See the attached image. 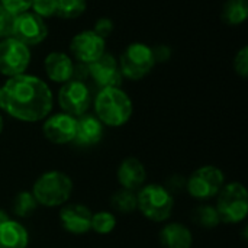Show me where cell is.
Returning a JSON list of instances; mask_svg holds the SVG:
<instances>
[{
  "label": "cell",
  "mask_w": 248,
  "mask_h": 248,
  "mask_svg": "<svg viewBox=\"0 0 248 248\" xmlns=\"http://www.w3.org/2000/svg\"><path fill=\"white\" fill-rule=\"evenodd\" d=\"M31 7L33 9V13L44 17L55 16L57 13V0H32Z\"/></svg>",
  "instance_id": "cell-26"
},
{
  "label": "cell",
  "mask_w": 248,
  "mask_h": 248,
  "mask_svg": "<svg viewBox=\"0 0 248 248\" xmlns=\"http://www.w3.org/2000/svg\"><path fill=\"white\" fill-rule=\"evenodd\" d=\"M31 62L29 48L9 36L0 39V73L6 77L23 74Z\"/></svg>",
  "instance_id": "cell-8"
},
{
  "label": "cell",
  "mask_w": 248,
  "mask_h": 248,
  "mask_svg": "<svg viewBox=\"0 0 248 248\" xmlns=\"http://www.w3.org/2000/svg\"><path fill=\"white\" fill-rule=\"evenodd\" d=\"M160 244L163 248H192L193 234L185 224L171 222L161 228Z\"/></svg>",
  "instance_id": "cell-18"
},
{
  "label": "cell",
  "mask_w": 248,
  "mask_h": 248,
  "mask_svg": "<svg viewBox=\"0 0 248 248\" xmlns=\"http://www.w3.org/2000/svg\"><path fill=\"white\" fill-rule=\"evenodd\" d=\"M137 209L153 222H164L174 209V196L163 185H145L137 193Z\"/></svg>",
  "instance_id": "cell-4"
},
{
  "label": "cell",
  "mask_w": 248,
  "mask_h": 248,
  "mask_svg": "<svg viewBox=\"0 0 248 248\" xmlns=\"http://www.w3.org/2000/svg\"><path fill=\"white\" fill-rule=\"evenodd\" d=\"M38 208V202L35 201L32 192L22 190L19 192L12 202V212L19 218H28L31 217Z\"/></svg>",
  "instance_id": "cell-23"
},
{
  "label": "cell",
  "mask_w": 248,
  "mask_h": 248,
  "mask_svg": "<svg viewBox=\"0 0 248 248\" xmlns=\"http://www.w3.org/2000/svg\"><path fill=\"white\" fill-rule=\"evenodd\" d=\"M171 195L173 193H177V192H182L183 189H186V177L180 176V174H174L171 177L167 179L166 182V186H164Z\"/></svg>",
  "instance_id": "cell-31"
},
{
  "label": "cell",
  "mask_w": 248,
  "mask_h": 248,
  "mask_svg": "<svg viewBox=\"0 0 248 248\" xmlns=\"http://www.w3.org/2000/svg\"><path fill=\"white\" fill-rule=\"evenodd\" d=\"M92 103L89 87L80 80H70L64 83L58 92V105L64 113L78 118L87 112Z\"/></svg>",
  "instance_id": "cell-9"
},
{
  "label": "cell",
  "mask_w": 248,
  "mask_h": 248,
  "mask_svg": "<svg viewBox=\"0 0 248 248\" xmlns=\"http://www.w3.org/2000/svg\"><path fill=\"white\" fill-rule=\"evenodd\" d=\"M89 76L100 87H119L122 84V73L115 57L109 52H105L99 60L87 65Z\"/></svg>",
  "instance_id": "cell-13"
},
{
  "label": "cell",
  "mask_w": 248,
  "mask_h": 248,
  "mask_svg": "<svg viewBox=\"0 0 248 248\" xmlns=\"http://www.w3.org/2000/svg\"><path fill=\"white\" fill-rule=\"evenodd\" d=\"M116 227V217L109 211H99L96 214H92V222H90V231H94L96 234L106 235L110 234Z\"/></svg>",
  "instance_id": "cell-24"
},
{
  "label": "cell",
  "mask_w": 248,
  "mask_h": 248,
  "mask_svg": "<svg viewBox=\"0 0 248 248\" xmlns=\"http://www.w3.org/2000/svg\"><path fill=\"white\" fill-rule=\"evenodd\" d=\"M0 4L12 15L17 16L31 9L32 0H0Z\"/></svg>",
  "instance_id": "cell-28"
},
{
  "label": "cell",
  "mask_w": 248,
  "mask_h": 248,
  "mask_svg": "<svg viewBox=\"0 0 248 248\" xmlns=\"http://www.w3.org/2000/svg\"><path fill=\"white\" fill-rule=\"evenodd\" d=\"M110 205L119 214H131L137 211V193L128 189H119L112 195Z\"/></svg>",
  "instance_id": "cell-22"
},
{
  "label": "cell",
  "mask_w": 248,
  "mask_h": 248,
  "mask_svg": "<svg viewBox=\"0 0 248 248\" xmlns=\"http://www.w3.org/2000/svg\"><path fill=\"white\" fill-rule=\"evenodd\" d=\"M13 22H15V15H12L10 12H7L0 4V39L9 38L12 35Z\"/></svg>",
  "instance_id": "cell-27"
},
{
  "label": "cell",
  "mask_w": 248,
  "mask_h": 248,
  "mask_svg": "<svg viewBox=\"0 0 248 248\" xmlns=\"http://www.w3.org/2000/svg\"><path fill=\"white\" fill-rule=\"evenodd\" d=\"M225 185V174L217 166H202L186 179L187 193L198 201L215 198Z\"/></svg>",
  "instance_id": "cell-6"
},
{
  "label": "cell",
  "mask_w": 248,
  "mask_h": 248,
  "mask_svg": "<svg viewBox=\"0 0 248 248\" xmlns=\"http://www.w3.org/2000/svg\"><path fill=\"white\" fill-rule=\"evenodd\" d=\"M105 48V39L93 31H83L77 33L70 44V51L74 58L86 65L99 60L106 52Z\"/></svg>",
  "instance_id": "cell-11"
},
{
  "label": "cell",
  "mask_w": 248,
  "mask_h": 248,
  "mask_svg": "<svg viewBox=\"0 0 248 248\" xmlns=\"http://www.w3.org/2000/svg\"><path fill=\"white\" fill-rule=\"evenodd\" d=\"M0 97H1V87H0Z\"/></svg>",
  "instance_id": "cell-35"
},
{
  "label": "cell",
  "mask_w": 248,
  "mask_h": 248,
  "mask_svg": "<svg viewBox=\"0 0 248 248\" xmlns=\"http://www.w3.org/2000/svg\"><path fill=\"white\" fill-rule=\"evenodd\" d=\"M12 38L17 39L19 42L29 45H38L48 36V28L41 16L33 12H23L15 16Z\"/></svg>",
  "instance_id": "cell-10"
},
{
  "label": "cell",
  "mask_w": 248,
  "mask_h": 248,
  "mask_svg": "<svg viewBox=\"0 0 248 248\" xmlns=\"http://www.w3.org/2000/svg\"><path fill=\"white\" fill-rule=\"evenodd\" d=\"M248 17L247 0H227L222 6L221 19L231 26H237L246 22Z\"/></svg>",
  "instance_id": "cell-20"
},
{
  "label": "cell",
  "mask_w": 248,
  "mask_h": 248,
  "mask_svg": "<svg viewBox=\"0 0 248 248\" xmlns=\"http://www.w3.org/2000/svg\"><path fill=\"white\" fill-rule=\"evenodd\" d=\"M54 105L48 84L31 74L9 77L1 87L0 108L20 122H39L45 119Z\"/></svg>",
  "instance_id": "cell-1"
},
{
  "label": "cell",
  "mask_w": 248,
  "mask_h": 248,
  "mask_svg": "<svg viewBox=\"0 0 248 248\" xmlns=\"http://www.w3.org/2000/svg\"><path fill=\"white\" fill-rule=\"evenodd\" d=\"M92 31L96 32L100 38H103L106 41V38L110 36L113 32V22L108 17H100L99 20H96L94 28Z\"/></svg>",
  "instance_id": "cell-30"
},
{
  "label": "cell",
  "mask_w": 248,
  "mask_h": 248,
  "mask_svg": "<svg viewBox=\"0 0 248 248\" xmlns=\"http://www.w3.org/2000/svg\"><path fill=\"white\" fill-rule=\"evenodd\" d=\"M154 64L155 60L151 46L142 42H132L121 55L119 70L122 77L129 80H141L153 70Z\"/></svg>",
  "instance_id": "cell-7"
},
{
  "label": "cell",
  "mask_w": 248,
  "mask_h": 248,
  "mask_svg": "<svg viewBox=\"0 0 248 248\" xmlns=\"http://www.w3.org/2000/svg\"><path fill=\"white\" fill-rule=\"evenodd\" d=\"M76 124L77 118L64 112L55 113L52 116L45 118L42 132L44 137L55 145L70 144L74 141L76 137Z\"/></svg>",
  "instance_id": "cell-12"
},
{
  "label": "cell",
  "mask_w": 248,
  "mask_h": 248,
  "mask_svg": "<svg viewBox=\"0 0 248 248\" xmlns=\"http://www.w3.org/2000/svg\"><path fill=\"white\" fill-rule=\"evenodd\" d=\"M44 68L49 80L54 83H67L73 80L74 74V62L64 52H51L46 55L44 61Z\"/></svg>",
  "instance_id": "cell-17"
},
{
  "label": "cell",
  "mask_w": 248,
  "mask_h": 248,
  "mask_svg": "<svg viewBox=\"0 0 248 248\" xmlns=\"http://www.w3.org/2000/svg\"><path fill=\"white\" fill-rule=\"evenodd\" d=\"M3 128H4V122H3V118H1V115H0V135H1V132H3Z\"/></svg>",
  "instance_id": "cell-34"
},
{
  "label": "cell",
  "mask_w": 248,
  "mask_h": 248,
  "mask_svg": "<svg viewBox=\"0 0 248 248\" xmlns=\"http://www.w3.org/2000/svg\"><path fill=\"white\" fill-rule=\"evenodd\" d=\"M153 49V55H154V60L155 62H161V61H166L170 58V48L167 45H157Z\"/></svg>",
  "instance_id": "cell-32"
},
{
  "label": "cell",
  "mask_w": 248,
  "mask_h": 248,
  "mask_svg": "<svg viewBox=\"0 0 248 248\" xmlns=\"http://www.w3.org/2000/svg\"><path fill=\"white\" fill-rule=\"evenodd\" d=\"M103 138V124L93 115H81L77 118L74 142L80 147H93Z\"/></svg>",
  "instance_id": "cell-16"
},
{
  "label": "cell",
  "mask_w": 248,
  "mask_h": 248,
  "mask_svg": "<svg viewBox=\"0 0 248 248\" xmlns=\"http://www.w3.org/2000/svg\"><path fill=\"white\" fill-rule=\"evenodd\" d=\"M92 211L81 203H65L60 211L61 227L74 235H83L90 231Z\"/></svg>",
  "instance_id": "cell-14"
},
{
  "label": "cell",
  "mask_w": 248,
  "mask_h": 248,
  "mask_svg": "<svg viewBox=\"0 0 248 248\" xmlns=\"http://www.w3.org/2000/svg\"><path fill=\"white\" fill-rule=\"evenodd\" d=\"M192 221L198 227H202L205 230H214L221 224L219 214L212 205H199L198 208H195V211L192 212Z\"/></svg>",
  "instance_id": "cell-21"
},
{
  "label": "cell",
  "mask_w": 248,
  "mask_h": 248,
  "mask_svg": "<svg viewBox=\"0 0 248 248\" xmlns=\"http://www.w3.org/2000/svg\"><path fill=\"white\" fill-rule=\"evenodd\" d=\"M94 112L103 125L119 128L131 119L134 105L122 89L105 87L100 89L94 99Z\"/></svg>",
  "instance_id": "cell-2"
},
{
  "label": "cell",
  "mask_w": 248,
  "mask_h": 248,
  "mask_svg": "<svg viewBox=\"0 0 248 248\" xmlns=\"http://www.w3.org/2000/svg\"><path fill=\"white\" fill-rule=\"evenodd\" d=\"M74 185L68 174L58 170H51L41 174L35 180L32 186V195L38 205L45 208H57L70 201Z\"/></svg>",
  "instance_id": "cell-3"
},
{
  "label": "cell",
  "mask_w": 248,
  "mask_h": 248,
  "mask_svg": "<svg viewBox=\"0 0 248 248\" xmlns=\"http://www.w3.org/2000/svg\"><path fill=\"white\" fill-rule=\"evenodd\" d=\"M12 218L9 217V214L4 211V209H0V225L1 224H4V222H7V221H10Z\"/></svg>",
  "instance_id": "cell-33"
},
{
  "label": "cell",
  "mask_w": 248,
  "mask_h": 248,
  "mask_svg": "<svg viewBox=\"0 0 248 248\" xmlns=\"http://www.w3.org/2000/svg\"><path fill=\"white\" fill-rule=\"evenodd\" d=\"M29 234L17 221H7L0 225V248H26Z\"/></svg>",
  "instance_id": "cell-19"
},
{
  "label": "cell",
  "mask_w": 248,
  "mask_h": 248,
  "mask_svg": "<svg viewBox=\"0 0 248 248\" xmlns=\"http://www.w3.org/2000/svg\"><path fill=\"white\" fill-rule=\"evenodd\" d=\"M116 179L122 189H128L132 192L140 190L147 180L145 166L137 157H126L121 161L116 170Z\"/></svg>",
  "instance_id": "cell-15"
},
{
  "label": "cell",
  "mask_w": 248,
  "mask_h": 248,
  "mask_svg": "<svg viewBox=\"0 0 248 248\" xmlns=\"http://www.w3.org/2000/svg\"><path fill=\"white\" fill-rule=\"evenodd\" d=\"M234 70H235V73H237L240 77H243V78H246L248 76L247 46H243V48L237 52V55H235V58H234Z\"/></svg>",
  "instance_id": "cell-29"
},
{
  "label": "cell",
  "mask_w": 248,
  "mask_h": 248,
  "mask_svg": "<svg viewBox=\"0 0 248 248\" xmlns=\"http://www.w3.org/2000/svg\"><path fill=\"white\" fill-rule=\"evenodd\" d=\"M86 0H57V16L62 19H76L86 12Z\"/></svg>",
  "instance_id": "cell-25"
},
{
  "label": "cell",
  "mask_w": 248,
  "mask_h": 248,
  "mask_svg": "<svg viewBox=\"0 0 248 248\" xmlns=\"http://www.w3.org/2000/svg\"><path fill=\"white\" fill-rule=\"evenodd\" d=\"M217 198L218 201L215 208L219 214L221 222L240 224L247 218L248 195L244 185L238 182L224 185Z\"/></svg>",
  "instance_id": "cell-5"
}]
</instances>
